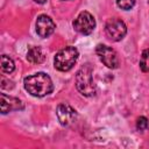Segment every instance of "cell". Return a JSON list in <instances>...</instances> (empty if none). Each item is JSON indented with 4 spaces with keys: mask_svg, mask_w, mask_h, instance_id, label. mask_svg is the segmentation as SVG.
<instances>
[{
    "mask_svg": "<svg viewBox=\"0 0 149 149\" xmlns=\"http://www.w3.org/2000/svg\"><path fill=\"white\" fill-rule=\"evenodd\" d=\"M26 91L34 97H44L52 92L54 85L51 78L44 72H37L35 74L28 76L23 80Z\"/></svg>",
    "mask_w": 149,
    "mask_h": 149,
    "instance_id": "cell-1",
    "label": "cell"
},
{
    "mask_svg": "<svg viewBox=\"0 0 149 149\" xmlns=\"http://www.w3.org/2000/svg\"><path fill=\"white\" fill-rule=\"evenodd\" d=\"M76 86L80 94L85 97H92L97 92L95 84L92 78V69L88 64L80 68L76 76Z\"/></svg>",
    "mask_w": 149,
    "mask_h": 149,
    "instance_id": "cell-2",
    "label": "cell"
},
{
    "mask_svg": "<svg viewBox=\"0 0 149 149\" xmlns=\"http://www.w3.org/2000/svg\"><path fill=\"white\" fill-rule=\"evenodd\" d=\"M78 56H79L78 50L74 47H65L64 49L59 50L56 54L55 59H54L55 68L63 72L69 71L76 64Z\"/></svg>",
    "mask_w": 149,
    "mask_h": 149,
    "instance_id": "cell-3",
    "label": "cell"
},
{
    "mask_svg": "<svg viewBox=\"0 0 149 149\" xmlns=\"http://www.w3.org/2000/svg\"><path fill=\"white\" fill-rule=\"evenodd\" d=\"M73 28L76 31L83 35H90L95 28V20L91 13L84 10L73 21Z\"/></svg>",
    "mask_w": 149,
    "mask_h": 149,
    "instance_id": "cell-4",
    "label": "cell"
},
{
    "mask_svg": "<svg viewBox=\"0 0 149 149\" xmlns=\"http://www.w3.org/2000/svg\"><path fill=\"white\" fill-rule=\"evenodd\" d=\"M105 31H106V35L109 40L118 42L125 37V35L127 33V27L122 20L113 17V19H109L107 21L106 27H105Z\"/></svg>",
    "mask_w": 149,
    "mask_h": 149,
    "instance_id": "cell-5",
    "label": "cell"
},
{
    "mask_svg": "<svg viewBox=\"0 0 149 149\" xmlns=\"http://www.w3.org/2000/svg\"><path fill=\"white\" fill-rule=\"evenodd\" d=\"M95 54L99 56L100 61L109 69H116L119 66V59L118 55L114 49L105 45V44H98L95 47Z\"/></svg>",
    "mask_w": 149,
    "mask_h": 149,
    "instance_id": "cell-6",
    "label": "cell"
},
{
    "mask_svg": "<svg viewBox=\"0 0 149 149\" xmlns=\"http://www.w3.org/2000/svg\"><path fill=\"white\" fill-rule=\"evenodd\" d=\"M56 114L62 126H70L77 118V112L68 104H59Z\"/></svg>",
    "mask_w": 149,
    "mask_h": 149,
    "instance_id": "cell-7",
    "label": "cell"
},
{
    "mask_svg": "<svg viewBox=\"0 0 149 149\" xmlns=\"http://www.w3.org/2000/svg\"><path fill=\"white\" fill-rule=\"evenodd\" d=\"M56 26L55 22L48 16V15H40L36 20V31L41 37H48L50 36Z\"/></svg>",
    "mask_w": 149,
    "mask_h": 149,
    "instance_id": "cell-8",
    "label": "cell"
},
{
    "mask_svg": "<svg viewBox=\"0 0 149 149\" xmlns=\"http://www.w3.org/2000/svg\"><path fill=\"white\" fill-rule=\"evenodd\" d=\"M23 108H24V105L20 99L1 93V113L2 114H6L12 111H21Z\"/></svg>",
    "mask_w": 149,
    "mask_h": 149,
    "instance_id": "cell-9",
    "label": "cell"
},
{
    "mask_svg": "<svg viewBox=\"0 0 149 149\" xmlns=\"http://www.w3.org/2000/svg\"><path fill=\"white\" fill-rule=\"evenodd\" d=\"M45 56L40 47H31L27 52V59L33 64H41L44 61Z\"/></svg>",
    "mask_w": 149,
    "mask_h": 149,
    "instance_id": "cell-10",
    "label": "cell"
},
{
    "mask_svg": "<svg viewBox=\"0 0 149 149\" xmlns=\"http://www.w3.org/2000/svg\"><path fill=\"white\" fill-rule=\"evenodd\" d=\"M15 69L14 62L12 58H9L7 55H2L1 56V70L5 73H12Z\"/></svg>",
    "mask_w": 149,
    "mask_h": 149,
    "instance_id": "cell-11",
    "label": "cell"
},
{
    "mask_svg": "<svg viewBox=\"0 0 149 149\" xmlns=\"http://www.w3.org/2000/svg\"><path fill=\"white\" fill-rule=\"evenodd\" d=\"M140 66H141L142 71L149 72V49H147L142 52L141 61H140Z\"/></svg>",
    "mask_w": 149,
    "mask_h": 149,
    "instance_id": "cell-12",
    "label": "cell"
},
{
    "mask_svg": "<svg viewBox=\"0 0 149 149\" xmlns=\"http://www.w3.org/2000/svg\"><path fill=\"white\" fill-rule=\"evenodd\" d=\"M118 7L125 10H129L135 6V0H116Z\"/></svg>",
    "mask_w": 149,
    "mask_h": 149,
    "instance_id": "cell-13",
    "label": "cell"
},
{
    "mask_svg": "<svg viewBox=\"0 0 149 149\" xmlns=\"http://www.w3.org/2000/svg\"><path fill=\"white\" fill-rule=\"evenodd\" d=\"M148 126H149V122H148V119L146 116L137 118V120H136V128L139 130H144V129L148 128Z\"/></svg>",
    "mask_w": 149,
    "mask_h": 149,
    "instance_id": "cell-14",
    "label": "cell"
},
{
    "mask_svg": "<svg viewBox=\"0 0 149 149\" xmlns=\"http://www.w3.org/2000/svg\"><path fill=\"white\" fill-rule=\"evenodd\" d=\"M35 2H37V3H44L47 0H34Z\"/></svg>",
    "mask_w": 149,
    "mask_h": 149,
    "instance_id": "cell-15",
    "label": "cell"
}]
</instances>
